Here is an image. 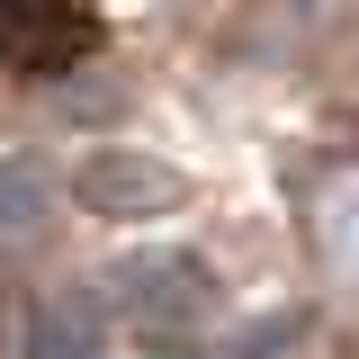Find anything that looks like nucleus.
<instances>
[{
  "label": "nucleus",
  "mask_w": 359,
  "mask_h": 359,
  "mask_svg": "<svg viewBox=\"0 0 359 359\" xmlns=\"http://www.w3.org/2000/svg\"><path fill=\"white\" fill-rule=\"evenodd\" d=\"M323 252H332V269L359 278V180H341V189L323 198Z\"/></svg>",
  "instance_id": "4"
},
{
  "label": "nucleus",
  "mask_w": 359,
  "mask_h": 359,
  "mask_svg": "<svg viewBox=\"0 0 359 359\" xmlns=\"http://www.w3.org/2000/svg\"><path fill=\"white\" fill-rule=\"evenodd\" d=\"M126 297L144 323H189V314H207V278L180 261V252H153V261L126 269Z\"/></svg>",
  "instance_id": "2"
},
{
  "label": "nucleus",
  "mask_w": 359,
  "mask_h": 359,
  "mask_svg": "<svg viewBox=\"0 0 359 359\" xmlns=\"http://www.w3.org/2000/svg\"><path fill=\"white\" fill-rule=\"evenodd\" d=\"M99 351H108V332H99L90 297H63V306H45L27 323V359H99Z\"/></svg>",
  "instance_id": "3"
},
{
  "label": "nucleus",
  "mask_w": 359,
  "mask_h": 359,
  "mask_svg": "<svg viewBox=\"0 0 359 359\" xmlns=\"http://www.w3.org/2000/svg\"><path fill=\"white\" fill-rule=\"evenodd\" d=\"M72 198L99 207V216H171L180 207V171L153 162V153H81Z\"/></svg>",
  "instance_id": "1"
},
{
  "label": "nucleus",
  "mask_w": 359,
  "mask_h": 359,
  "mask_svg": "<svg viewBox=\"0 0 359 359\" xmlns=\"http://www.w3.org/2000/svg\"><path fill=\"white\" fill-rule=\"evenodd\" d=\"M36 180H45L36 162H0V224H9V233L45 216V189H36Z\"/></svg>",
  "instance_id": "5"
}]
</instances>
